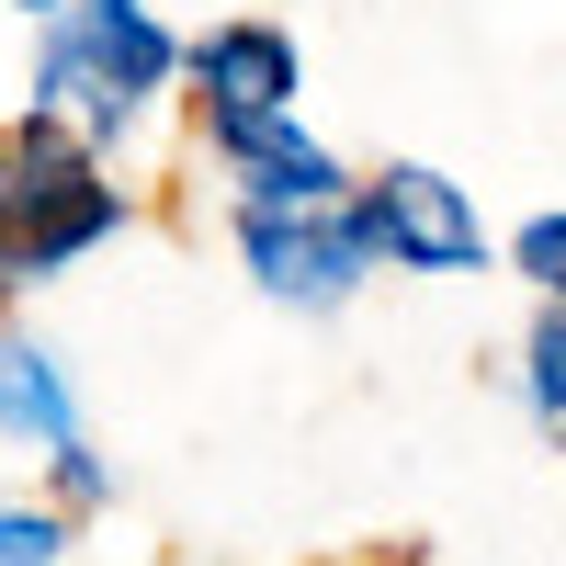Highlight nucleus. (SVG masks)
<instances>
[{
    "label": "nucleus",
    "instance_id": "nucleus-1",
    "mask_svg": "<svg viewBox=\"0 0 566 566\" xmlns=\"http://www.w3.org/2000/svg\"><path fill=\"white\" fill-rule=\"evenodd\" d=\"M114 227H125V193L103 181L80 125H57V114L0 125V295L57 283L69 261L103 250Z\"/></svg>",
    "mask_w": 566,
    "mask_h": 566
},
{
    "label": "nucleus",
    "instance_id": "nucleus-2",
    "mask_svg": "<svg viewBox=\"0 0 566 566\" xmlns=\"http://www.w3.org/2000/svg\"><path fill=\"white\" fill-rule=\"evenodd\" d=\"M181 69H193V45H181L148 0H69V12L45 23V45H34L23 114H57V125H80L91 148H103V136H125Z\"/></svg>",
    "mask_w": 566,
    "mask_h": 566
},
{
    "label": "nucleus",
    "instance_id": "nucleus-3",
    "mask_svg": "<svg viewBox=\"0 0 566 566\" xmlns=\"http://www.w3.org/2000/svg\"><path fill=\"white\" fill-rule=\"evenodd\" d=\"M239 261L272 306H352L363 295V272L386 261L374 250V227L363 205H295V216H272V205H239Z\"/></svg>",
    "mask_w": 566,
    "mask_h": 566
},
{
    "label": "nucleus",
    "instance_id": "nucleus-4",
    "mask_svg": "<svg viewBox=\"0 0 566 566\" xmlns=\"http://www.w3.org/2000/svg\"><path fill=\"white\" fill-rule=\"evenodd\" d=\"M363 227L397 272H488V227H476V193L442 181L431 159H386L363 181Z\"/></svg>",
    "mask_w": 566,
    "mask_h": 566
},
{
    "label": "nucleus",
    "instance_id": "nucleus-5",
    "mask_svg": "<svg viewBox=\"0 0 566 566\" xmlns=\"http://www.w3.org/2000/svg\"><path fill=\"white\" fill-rule=\"evenodd\" d=\"M193 114H205V136L216 125H261V114H295V91H306V57H295V34L283 23H261V12H227V23H205L193 34Z\"/></svg>",
    "mask_w": 566,
    "mask_h": 566
},
{
    "label": "nucleus",
    "instance_id": "nucleus-6",
    "mask_svg": "<svg viewBox=\"0 0 566 566\" xmlns=\"http://www.w3.org/2000/svg\"><path fill=\"white\" fill-rule=\"evenodd\" d=\"M205 148L227 159V181H239V205H272V216H295V205H352L340 193V159L317 148V136L295 114H261V125H216Z\"/></svg>",
    "mask_w": 566,
    "mask_h": 566
},
{
    "label": "nucleus",
    "instance_id": "nucleus-7",
    "mask_svg": "<svg viewBox=\"0 0 566 566\" xmlns=\"http://www.w3.org/2000/svg\"><path fill=\"white\" fill-rule=\"evenodd\" d=\"M0 442H34V453H69L80 442V397H69V363L0 328Z\"/></svg>",
    "mask_w": 566,
    "mask_h": 566
},
{
    "label": "nucleus",
    "instance_id": "nucleus-8",
    "mask_svg": "<svg viewBox=\"0 0 566 566\" xmlns=\"http://www.w3.org/2000/svg\"><path fill=\"white\" fill-rule=\"evenodd\" d=\"M57 555H69L57 499H0V566H57Z\"/></svg>",
    "mask_w": 566,
    "mask_h": 566
},
{
    "label": "nucleus",
    "instance_id": "nucleus-9",
    "mask_svg": "<svg viewBox=\"0 0 566 566\" xmlns=\"http://www.w3.org/2000/svg\"><path fill=\"white\" fill-rule=\"evenodd\" d=\"M522 397H533V419L566 431V306L533 317V340H522Z\"/></svg>",
    "mask_w": 566,
    "mask_h": 566
},
{
    "label": "nucleus",
    "instance_id": "nucleus-10",
    "mask_svg": "<svg viewBox=\"0 0 566 566\" xmlns=\"http://www.w3.org/2000/svg\"><path fill=\"white\" fill-rule=\"evenodd\" d=\"M510 272H522L544 306H566V216H533L522 239H510Z\"/></svg>",
    "mask_w": 566,
    "mask_h": 566
},
{
    "label": "nucleus",
    "instance_id": "nucleus-11",
    "mask_svg": "<svg viewBox=\"0 0 566 566\" xmlns=\"http://www.w3.org/2000/svg\"><path fill=\"white\" fill-rule=\"evenodd\" d=\"M103 499H114V464L91 453V442H69L57 453V510H103Z\"/></svg>",
    "mask_w": 566,
    "mask_h": 566
},
{
    "label": "nucleus",
    "instance_id": "nucleus-12",
    "mask_svg": "<svg viewBox=\"0 0 566 566\" xmlns=\"http://www.w3.org/2000/svg\"><path fill=\"white\" fill-rule=\"evenodd\" d=\"M12 12H34V23H57V12H69V0H12Z\"/></svg>",
    "mask_w": 566,
    "mask_h": 566
}]
</instances>
